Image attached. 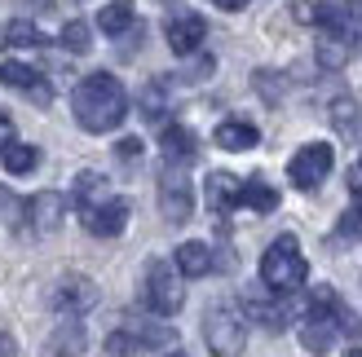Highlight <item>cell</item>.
<instances>
[{"label": "cell", "mask_w": 362, "mask_h": 357, "mask_svg": "<svg viewBox=\"0 0 362 357\" xmlns=\"http://www.w3.org/2000/svg\"><path fill=\"white\" fill-rule=\"evenodd\" d=\"M71 111H76V123L84 133H115L124 115H129V93H124V84L111 71H93V75H84L76 84Z\"/></svg>", "instance_id": "6da1fadb"}, {"label": "cell", "mask_w": 362, "mask_h": 357, "mask_svg": "<svg viewBox=\"0 0 362 357\" xmlns=\"http://www.w3.org/2000/svg\"><path fill=\"white\" fill-rule=\"evenodd\" d=\"M305 278H310V260H305L300 252V243L292 234H283L265 247V256H261V282L274 296H292L305 287Z\"/></svg>", "instance_id": "7a4b0ae2"}, {"label": "cell", "mask_w": 362, "mask_h": 357, "mask_svg": "<svg viewBox=\"0 0 362 357\" xmlns=\"http://www.w3.org/2000/svg\"><path fill=\"white\" fill-rule=\"evenodd\" d=\"M141 300L155 317H173L186 305V287H181V274L173 260H146V274H141Z\"/></svg>", "instance_id": "3957f363"}, {"label": "cell", "mask_w": 362, "mask_h": 357, "mask_svg": "<svg viewBox=\"0 0 362 357\" xmlns=\"http://www.w3.org/2000/svg\"><path fill=\"white\" fill-rule=\"evenodd\" d=\"M204 344L212 349V357H243V349H247L243 313L230 305H212L204 313Z\"/></svg>", "instance_id": "277c9868"}, {"label": "cell", "mask_w": 362, "mask_h": 357, "mask_svg": "<svg viewBox=\"0 0 362 357\" xmlns=\"http://www.w3.org/2000/svg\"><path fill=\"white\" fill-rule=\"evenodd\" d=\"M164 344H177V335L159 322H129L106 335V353L111 357H137V353H155Z\"/></svg>", "instance_id": "5b68a950"}, {"label": "cell", "mask_w": 362, "mask_h": 357, "mask_svg": "<svg viewBox=\"0 0 362 357\" xmlns=\"http://www.w3.org/2000/svg\"><path fill=\"white\" fill-rule=\"evenodd\" d=\"M332 164H336V150L327 146V141H310V146H300L292 159H287V181H292L296 190H318L322 181H327Z\"/></svg>", "instance_id": "8992f818"}, {"label": "cell", "mask_w": 362, "mask_h": 357, "mask_svg": "<svg viewBox=\"0 0 362 357\" xmlns=\"http://www.w3.org/2000/svg\"><path fill=\"white\" fill-rule=\"evenodd\" d=\"M159 212L173 221V225H186L190 212H194V190H190V176L186 168H164L159 172Z\"/></svg>", "instance_id": "52a82bcc"}, {"label": "cell", "mask_w": 362, "mask_h": 357, "mask_svg": "<svg viewBox=\"0 0 362 357\" xmlns=\"http://www.w3.org/2000/svg\"><path fill=\"white\" fill-rule=\"evenodd\" d=\"M80 221H84V229H88L93 238H119L124 225H129V199L111 194V199H102L98 207L80 212Z\"/></svg>", "instance_id": "ba28073f"}, {"label": "cell", "mask_w": 362, "mask_h": 357, "mask_svg": "<svg viewBox=\"0 0 362 357\" xmlns=\"http://www.w3.org/2000/svg\"><path fill=\"white\" fill-rule=\"evenodd\" d=\"M49 300H53V309H58V313H66V317H84L88 309L98 305V287H93L84 274H66L58 287H53Z\"/></svg>", "instance_id": "9c48e42d"}, {"label": "cell", "mask_w": 362, "mask_h": 357, "mask_svg": "<svg viewBox=\"0 0 362 357\" xmlns=\"http://www.w3.org/2000/svg\"><path fill=\"white\" fill-rule=\"evenodd\" d=\"M62 194L58 190H40V194H31V199L23 203V225L31 229V234H53V229L62 225Z\"/></svg>", "instance_id": "30bf717a"}, {"label": "cell", "mask_w": 362, "mask_h": 357, "mask_svg": "<svg viewBox=\"0 0 362 357\" xmlns=\"http://www.w3.org/2000/svg\"><path fill=\"white\" fill-rule=\"evenodd\" d=\"M0 84L5 88H13V93H23V97H31L35 106H45L49 97H53V88H49V80L40 75L35 66H27V62H0Z\"/></svg>", "instance_id": "8fae6325"}, {"label": "cell", "mask_w": 362, "mask_h": 357, "mask_svg": "<svg viewBox=\"0 0 362 357\" xmlns=\"http://www.w3.org/2000/svg\"><path fill=\"white\" fill-rule=\"evenodd\" d=\"M204 35H208V23L199 13H173L168 23H164V40H168L173 53H181V58L204 44Z\"/></svg>", "instance_id": "7c38bea8"}, {"label": "cell", "mask_w": 362, "mask_h": 357, "mask_svg": "<svg viewBox=\"0 0 362 357\" xmlns=\"http://www.w3.org/2000/svg\"><path fill=\"white\" fill-rule=\"evenodd\" d=\"M159 150H164V164L186 168L190 159L199 155V137L186 128V123H164V133H159Z\"/></svg>", "instance_id": "4fadbf2b"}, {"label": "cell", "mask_w": 362, "mask_h": 357, "mask_svg": "<svg viewBox=\"0 0 362 357\" xmlns=\"http://www.w3.org/2000/svg\"><path fill=\"white\" fill-rule=\"evenodd\" d=\"M173 265H177L181 278H208L216 270V256H212L208 243H181L177 256H173Z\"/></svg>", "instance_id": "5bb4252c"}, {"label": "cell", "mask_w": 362, "mask_h": 357, "mask_svg": "<svg viewBox=\"0 0 362 357\" xmlns=\"http://www.w3.org/2000/svg\"><path fill=\"white\" fill-rule=\"evenodd\" d=\"M212 141L221 150H252L261 141V128H257V123H247V119H221V123H216V133H212Z\"/></svg>", "instance_id": "9a60e30c"}, {"label": "cell", "mask_w": 362, "mask_h": 357, "mask_svg": "<svg viewBox=\"0 0 362 357\" xmlns=\"http://www.w3.org/2000/svg\"><path fill=\"white\" fill-rule=\"evenodd\" d=\"M102 199H111V181H106L102 172H80L76 176V186H71V203H76V212H88V207H98Z\"/></svg>", "instance_id": "2e32d148"}, {"label": "cell", "mask_w": 362, "mask_h": 357, "mask_svg": "<svg viewBox=\"0 0 362 357\" xmlns=\"http://www.w3.org/2000/svg\"><path fill=\"white\" fill-rule=\"evenodd\" d=\"M45 357H84V327H80V317H66V322L49 335Z\"/></svg>", "instance_id": "e0dca14e"}, {"label": "cell", "mask_w": 362, "mask_h": 357, "mask_svg": "<svg viewBox=\"0 0 362 357\" xmlns=\"http://www.w3.org/2000/svg\"><path fill=\"white\" fill-rule=\"evenodd\" d=\"M208 207L212 212H230V207H239V190L243 181L239 176H230V172H208Z\"/></svg>", "instance_id": "ac0fdd59"}, {"label": "cell", "mask_w": 362, "mask_h": 357, "mask_svg": "<svg viewBox=\"0 0 362 357\" xmlns=\"http://www.w3.org/2000/svg\"><path fill=\"white\" fill-rule=\"evenodd\" d=\"M243 305H247V317H257V322L269 327V331H283L287 322H292V305H287V300H261V296H247Z\"/></svg>", "instance_id": "d6986e66"}, {"label": "cell", "mask_w": 362, "mask_h": 357, "mask_svg": "<svg viewBox=\"0 0 362 357\" xmlns=\"http://www.w3.org/2000/svg\"><path fill=\"white\" fill-rule=\"evenodd\" d=\"M296 18H300V23H310V27H327V31L345 27V9H336L332 0H300Z\"/></svg>", "instance_id": "ffe728a7"}, {"label": "cell", "mask_w": 362, "mask_h": 357, "mask_svg": "<svg viewBox=\"0 0 362 357\" xmlns=\"http://www.w3.org/2000/svg\"><path fill=\"white\" fill-rule=\"evenodd\" d=\"M133 23H137L133 0H111V5L98 13V31H102V35H115V40H119L124 31H133Z\"/></svg>", "instance_id": "44dd1931"}, {"label": "cell", "mask_w": 362, "mask_h": 357, "mask_svg": "<svg viewBox=\"0 0 362 357\" xmlns=\"http://www.w3.org/2000/svg\"><path fill=\"white\" fill-rule=\"evenodd\" d=\"M239 207H252V212H274L279 207V190L265 181V176H247L243 190H239Z\"/></svg>", "instance_id": "7402d4cb"}, {"label": "cell", "mask_w": 362, "mask_h": 357, "mask_svg": "<svg viewBox=\"0 0 362 357\" xmlns=\"http://www.w3.org/2000/svg\"><path fill=\"white\" fill-rule=\"evenodd\" d=\"M0 164H5V172H13V176H27V172L40 168V150H35V146H23V141H13L9 150H0Z\"/></svg>", "instance_id": "603a6c76"}, {"label": "cell", "mask_w": 362, "mask_h": 357, "mask_svg": "<svg viewBox=\"0 0 362 357\" xmlns=\"http://www.w3.org/2000/svg\"><path fill=\"white\" fill-rule=\"evenodd\" d=\"M5 44H9V49H45L49 35H45L40 27H31L27 18H18V23H9V31H5Z\"/></svg>", "instance_id": "cb8c5ba5"}, {"label": "cell", "mask_w": 362, "mask_h": 357, "mask_svg": "<svg viewBox=\"0 0 362 357\" xmlns=\"http://www.w3.org/2000/svg\"><path fill=\"white\" fill-rule=\"evenodd\" d=\"M141 111H146L155 123L168 115V97H164V80H151L146 84V97H141Z\"/></svg>", "instance_id": "d4e9b609"}, {"label": "cell", "mask_w": 362, "mask_h": 357, "mask_svg": "<svg viewBox=\"0 0 362 357\" xmlns=\"http://www.w3.org/2000/svg\"><path fill=\"white\" fill-rule=\"evenodd\" d=\"M340 238H362V190L354 194V203L340 217Z\"/></svg>", "instance_id": "484cf974"}, {"label": "cell", "mask_w": 362, "mask_h": 357, "mask_svg": "<svg viewBox=\"0 0 362 357\" xmlns=\"http://www.w3.org/2000/svg\"><path fill=\"white\" fill-rule=\"evenodd\" d=\"M88 40H93V35H88V23H66L62 27V44L71 53H88Z\"/></svg>", "instance_id": "4316f807"}, {"label": "cell", "mask_w": 362, "mask_h": 357, "mask_svg": "<svg viewBox=\"0 0 362 357\" xmlns=\"http://www.w3.org/2000/svg\"><path fill=\"white\" fill-rule=\"evenodd\" d=\"M0 221H9L13 229L23 225V203H18V199H13V194H9L5 186H0Z\"/></svg>", "instance_id": "83f0119b"}, {"label": "cell", "mask_w": 362, "mask_h": 357, "mask_svg": "<svg viewBox=\"0 0 362 357\" xmlns=\"http://www.w3.org/2000/svg\"><path fill=\"white\" fill-rule=\"evenodd\" d=\"M115 155H119V164H133V159L141 155V141L137 137H124L119 146H115Z\"/></svg>", "instance_id": "f1b7e54d"}, {"label": "cell", "mask_w": 362, "mask_h": 357, "mask_svg": "<svg viewBox=\"0 0 362 357\" xmlns=\"http://www.w3.org/2000/svg\"><path fill=\"white\" fill-rule=\"evenodd\" d=\"M318 62H322V66H340V62H345V44H322Z\"/></svg>", "instance_id": "f546056e"}, {"label": "cell", "mask_w": 362, "mask_h": 357, "mask_svg": "<svg viewBox=\"0 0 362 357\" xmlns=\"http://www.w3.org/2000/svg\"><path fill=\"white\" fill-rule=\"evenodd\" d=\"M13 141H18V133H13V119H9L5 111H0V150H9Z\"/></svg>", "instance_id": "4dcf8cb0"}, {"label": "cell", "mask_w": 362, "mask_h": 357, "mask_svg": "<svg viewBox=\"0 0 362 357\" xmlns=\"http://www.w3.org/2000/svg\"><path fill=\"white\" fill-rule=\"evenodd\" d=\"M212 5H216V9H230V13H234V9H243L247 0H212Z\"/></svg>", "instance_id": "1f68e13d"}, {"label": "cell", "mask_w": 362, "mask_h": 357, "mask_svg": "<svg viewBox=\"0 0 362 357\" xmlns=\"http://www.w3.org/2000/svg\"><path fill=\"white\" fill-rule=\"evenodd\" d=\"M345 357H362V349H349V353H345Z\"/></svg>", "instance_id": "d6a6232c"}, {"label": "cell", "mask_w": 362, "mask_h": 357, "mask_svg": "<svg viewBox=\"0 0 362 357\" xmlns=\"http://www.w3.org/2000/svg\"><path fill=\"white\" fill-rule=\"evenodd\" d=\"M168 357H186V353H168Z\"/></svg>", "instance_id": "836d02e7"}]
</instances>
